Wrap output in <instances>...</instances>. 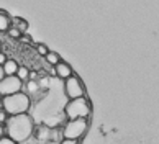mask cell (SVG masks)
<instances>
[{
    "label": "cell",
    "mask_w": 159,
    "mask_h": 144,
    "mask_svg": "<svg viewBox=\"0 0 159 144\" xmlns=\"http://www.w3.org/2000/svg\"><path fill=\"white\" fill-rule=\"evenodd\" d=\"M7 118H8V115H7V113H5V111L2 110V111H0V123L5 124V121H7Z\"/></svg>",
    "instance_id": "cell-17"
},
{
    "label": "cell",
    "mask_w": 159,
    "mask_h": 144,
    "mask_svg": "<svg viewBox=\"0 0 159 144\" xmlns=\"http://www.w3.org/2000/svg\"><path fill=\"white\" fill-rule=\"evenodd\" d=\"M21 41H23V43H31V38H30V34H21V38H20Z\"/></svg>",
    "instance_id": "cell-19"
},
{
    "label": "cell",
    "mask_w": 159,
    "mask_h": 144,
    "mask_svg": "<svg viewBox=\"0 0 159 144\" xmlns=\"http://www.w3.org/2000/svg\"><path fill=\"white\" fill-rule=\"evenodd\" d=\"M7 54H5V52H2V51H0V65H3L5 62H7Z\"/></svg>",
    "instance_id": "cell-18"
},
{
    "label": "cell",
    "mask_w": 159,
    "mask_h": 144,
    "mask_svg": "<svg viewBox=\"0 0 159 144\" xmlns=\"http://www.w3.org/2000/svg\"><path fill=\"white\" fill-rule=\"evenodd\" d=\"M92 113V105L87 97L69 100L64 106V115L67 119H89Z\"/></svg>",
    "instance_id": "cell-3"
},
{
    "label": "cell",
    "mask_w": 159,
    "mask_h": 144,
    "mask_svg": "<svg viewBox=\"0 0 159 144\" xmlns=\"http://www.w3.org/2000/svg\"><path fill=\"white\" fill-rule=\"evenodd\" d=\"M5 131H7V136L11 137L15 142H25L34 133V121L28 113L8 116L5 121Z\"/></svg>",
    "instance_id": "cell-1"
},
{
    "label": "cell",
    "mask_w": 159,
    "mask_h": 144,
    "mask_svg": "<svg viewBox=\"0 0 159 144\" xmlns=\"http://www.w3.org/2000/svg\"><path fill=\"white\" fill-rule=\"evenodd\" d=\"M89 129V119H67V123L62 126L61 134L62 139L79 141Z\"/></svg>",
    "instance_id": "cell-4"
},
{
    "label": "cell",
    "mask_w": 159,
    "mask_h": 144,
    "mask_svg": "<svg viewBox=\"0 0 159 144\" xmlns=\"http://www.w3.org/2000/svg\"><path fill=\"white\" fill-rule=\"evenodd\" d=\"M64 92H66L69 100L87 97V90H85L84 82H82V79L79 75H75V74L64 80Z\"/></svg>",
    "instance_id": "cell-5"
},
{
    "label": "cell",
    "mask_w": 159,
    "mask_h": 144,
    "mask_svg": "<svg viewBox=\"0 0 159 144\" xmlns=\"http://www.w3.org/2000/svg\"><path fill=\"white\" fill-rule=\"evenodd\" d=\"M10 26H11V16L7 11L0 10V33H7Z\"/></svg>",
    "instance_id": "cell-10"
},
{
    "label": "cell",
    "mask_w": 159,
    "mask_h": 144,
    "mask_svg": "<svg viewBox=\"0 0 159 144\" xmlns=\"http://www.w3.org/2000/svg\"><path fill=\"white\" fill-rule=\"evenodd\" d=\"M54 74L59 77V79L66 80V79H69L70 75H74V69H72V65H70L69 62L61 61V62H57L54 65Z\"/></svg>",
    "instance_id": "cell-7"
},
{
    "label": "cell",
    "mask_w": 159,
    "mask_h": 144,
    "mask_svg": "<svg viewBox=\"0 0 159 144\" xmlns=\"http://www.w3.org/2000/svg\"><path fill=\"white\" fill-rule=\"evenodd\" d=\"M7 136V131H5V124H0V137Z\"/></svg>",
    "instance_id": "cell-21"
},
{
    "label": "cell",
    "mask_w": 159,
    "mask_h": 144,
    "mask_svg": "<svg viewBox=\"0 0 159 144\" xmlns=\"http://www.w3.org/2000/svg\"><path fill=\"white\" fill-rule=\"evenodd\" d=\"M7 34L10 36L11 39H20V38H21V33H20V31H18V29H16V28H13V26H10V28H8Z\"/></svg>",
    "instance_id": "cell-14"
},
{
    "label": "cell",
    "mask_w": 159,
    "mask_h": 144,
    "mask_svg": "<svg viewBox=\"0 0 159 144\" xmlns=\"http://www.w3.org/2000/svg\"><path fill=\"white\" fill-rule=\"evenodd\" d=\"M5 77V74H3V69H2V65H0V80H2Z\"/></svg>",
    "instance_id": "cell-22"
},
{
    "label": "cell",
    "mask_w": 159,
    "mask_h": 144,
    "mask_svg": "<svg viewBox=\"0 0 159 144\" xmlns=\"http://www.w3.org/2000/svg\"><path fill=\"white\" fill-rule=\"evenodd\" d=\"M38 79H39L38 72H36V70H30V75H28V80H38Z\"/></svg>",
    "instance_id": "cell-16"
},
{
    "label": "cell",
    "mask_w": 159,
    "mask_h": 144,
    "mask_svg": "<svg viewBox=\"0 0 159 144\" xmlns=\"http://www.w3.org/2000/svg\"><path fill=\"white\" fill-rule=\"evenodd\" d=\"M11 26L16 28L21 34H25L28 31V21L25 18H20V16H11Z\"/></svg>",
    "instance_id": "cell-9"
},
{
    "label": "cell",
    "mask_w": 159,
    "mask_h": 144,
    "mask_svg": "<svg viewBox=\"0 0 159 144\" xmlns=\"http://www.w3.org/2000/svg\"><path fill=\"white\" fill-rule=\"evenodd\" d=\"M30 106H31V98L25 92H18V93H13V95H8V97L2 98V110L8 116L28 113Z\"/></svg>",
    "instance_id": "cell-2"
},
{
    "label": "cell",
    "mask_w": 159,
    "mask_h": 144,
    "mask_svg": "<svg viewBox=\"0 0 159 144\" xmlns=\"http://www.w3.org/2000/svg\"><path fill=\"white\" fill-rule=\"evenodd\" d=\"M0 144H18V142H15L11 137H8V136H2L0 137Z\"/></svg>",
    "instance_id": "cell-15"
},
{
    "label": "cell",
    "mask_w": 159,
    "mask_h": 144,
    "mask_svg": "<svg viewBox=\"0 0 159 144\" xmlns=\"http://www.w3.org/2000/svg\"><path fill=\"white\" fill-rule=\"evenodd\" d=\"M44 59H46V62H48L49 65H52V67H54V65H56L57 62H61V61H62L59 54H57L56 51H51V49H49V52L44 56Z\"/></svg>",
    "instance_id": "cell-11"
},
{
    "label": "cell",
    "mask_w": 159,
    "mask_h": 144,
    "mask_svg": "<svg viewBox=\"0 0 159 144\" xmlns=\"http://www.w3.org/2000/svg\"><path fill=\"white\" fill-rule=\"evenodd\" d=\"M18 67H20V64L16 62L15 59H7V62L2 65L5 77H7V75H15V74H16V70H18Z\"/></svg>",
    "instance_id": "cell-8"
},
{
    "label": "cell",
    "mask_w": 159,
    "mask_h": 144,
    "mask_svg": "<svg viewBox=\"0 0 159 144\" xmlns=\"http://www.w3.org/2000/svg\"><path fill=\"white\" fill-rule=\"evenodd\" d=\"M59 144H79V141H69V139H61Z\"/></svg>",
    "instance_id": "cell-20"
},
{
    "label": "cell",
    "mask_w": 159,
    "mask_h": 144,
    "mask_svg": "<svg viewBox=\"0 0 159 144\" xmlns=\"http://www.w3.org/2000/svg\"><path fill=\"white\" fill-rule=\"evenodd\" d=\"M36 52L39 54V56H43V57H44L46 54L49 52V47L46 46L44 43H38V44H36Z\"/></svg>",
    "instance_id": "cell-13"
},
{
    "label": "cell",
    "mask_w": 159,
    "mask_h": 144,
    "mask_svg": "<svg viewBox=\"0 0 159 144\" xmlns=\"http://www.w3.org/2000/svg\"><path fill=\"white\" fill-rule=\"evenodd\" d=\"M16 77H18V80H21L23 83H25L28 80V75H30V69L26 67V65H20L18 70H16Z\"/></svg>",
    "instance_id": "cell-12"
},
{
    "label": "cell",
    "mask_w": 159,
    "mask_h": 144,
    "mask_svg": "<svg viewBox=\"0 0 159 144\" xmlns=\"http://www.w3.org/2000/svg\"><path fill=\"white\" fill-rule=\"evenodd\" d=\"M23 90V82L18 80L16 75H7L0 80V97H8V95L18 93Z\"/></svg>",
    "instance_id": "cell-6"
}]
</instances>
